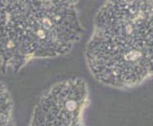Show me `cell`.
I'll return each instance as SVG.
<instances>
[{
	"label": "cell",
	"instance_id": "obj_1",
	"mask_svg": "<svg viewBox=\"0 0 153 126\" xmlns=\"http://www.w3.org/2000/svg\"><path fill=\"white\" fill-rule=\"evenodd\" d=\"M94 79L119 90L153 79V0H107L85 49Z\"/></svg>",
	"mask_w": 153,
	"mask_h": 126
},
{
	"label": "cell",
	"instance_id": "obj_4",
	"mask_svg": "<svg viewBox=\"0 0 153 126\" xmlns=\"http://www.w3.org/2000/svg\"><path fill=\"white\" fill-rule=\"evenodd\" d=\"M13 101L7 86L0 82V126H15Z\"/></svg>",
	"mask_w": 153,
	"mask_h": 126
},
{
	"label": "cell",
	"instance_id": "obj_3",
	"mask_svg": "<svg viewBox=\"0 0 153 126\" xmlns=\"http://www.w3.org/2000/svg\"><path fill=\"white\" fill-rule=\"evenodd\" d=\"M88 104L87 82L79 77L64 79L40 95L29 126H86L85 112Z\"/></svg>",
	"mask_w": 153,
	"mask_h": 126
},
{
	"label": "cell",
	"instance_id": "obj_2",
	"mask_svg": "<svg viewBox=\"0 0 153 126\" xmlns=\"http://www.w3.org/2000/svg\"><path fill=\"white\" fill-rule=\"evenodd\" d=\"M78 0H0V67L18 72L34 60L70 53L84 29Z\"/></svg>",
	"mask_w": 153,
	"mask_h": 126
}]
</instances>
